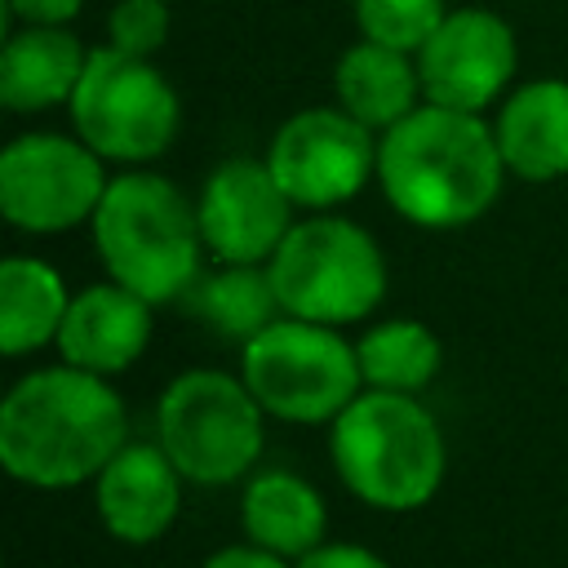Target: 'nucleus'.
I'll return each instance as SVG.
<instances>
[{"label":"nucleus","instance_id":"nucleus-10","mask_svg":"<svg viewBox=\"0 0 568 568\" xmlns=\"http://www.w3.org/2000/svg\"><path fill=\"white\" fill-rule=\"evenodd\" d=\"M377 142L368 124L333 106L293 111L266 142V169L297 213H337L377 182Z\"/></svg>","mask_w":568,"mask_h":568},{"label":"nucleus","instance_id":"nucleus-14","mask_svg":"<svg viewBox=\"0 0 568 568\" xmlns=\"http://www.w3.org/2000/svg\"><path fill=\"white\" fill-rule=\"evenodd\" d=\"M151 311L155 306L146 297L129 293L115 280L84 284L71 297V311L58 328L53 351L71 368H84V373H98V377H120L151 346V333H155Z\"/></svg>","mask_w":568,"mask_h":568},{"label":"nucleus","instance_id":"nucleus-2","mask_svg":"<svg viewBox=\"0 0 568 568\" xmlns=\"http://www.w3.org/2000/svg\"><path fill=\"white\" fill-rule=\"evenodd\" d=\"M506 178L488 115L422 102L377 142V191L422 231H462L479 222L497 204Z\"/></svg>","mask_w":568,"mask_h":568},{"label":"nucleus","instance_id":"nucleus-11","mask_svg":"<svg viewBox=\"0 0 568 568\" xmlns=\"http://www.w3.org/2000/svg\"><path fill=\"white\" fill-rule=\"evenodd\" d=\"M515 71H519L515 27L484 4L448 9L435 36L417 49V75L426 102L470 115H488L510 93Z\"/></svg>","mask_w":568,"mask_h":568},{"label":"nucleus","instance_id":"nucleus-13","mask_svg":"<svg viewBox=\"0 0 568 568\" xmlns=\"http://www.w3.org/2000/svg\"><path fill=\"white\" fill-rule=\"evenodd\" d=\"M182 484V470L155 439H129L89 488L106 537L124 546H151L178 524Z\"/></svg>","mask_w":568,"mask_h":568},{"label":"nucleus","instance_id":"nucleus-8","mask_svg":"<svg viewBox=\"0 0 568 568\" xmlns=\"http://www.w3.org/2000/svg\"><path fill=\"white\" fill-rule=\"evenodd\" d=\"M71 133L115 169H146L182 129V102L151 58L98 44L67 102Z\"/></svg>","mask_w":568,"mask_h":568},{"label":"nucleus","instance_id":"nucleus-27","mask_svg":"<svg viewBox=\"0 0 568 568\" xmlns=\"http://www.w3.org/2000/svg\"><path fill=\"white\" fill-rule=\"evenodd\" d=\"M169 4H173V0H169Z\"/></svg>","mask_w":568,"mask_h":568},{"label":"nucleus","instance_id":"nucleus-1","mask_svg":"<svg viewBox=\"0 0 568 568\" xmlns=\"http://www.w3.org/2000/svg\"><path fill=\"white\" fill-rule=\"evenodd\" d=\"M124 444V395L111 377L62 359L22 373L0 399V466L27 488L67 493L93 484Z\"/></svg>","mask_w":568,"mask_h":568},{"label":"nucleus","instance_id":"nucleus-16","mask_svg":"<svg viewBox=\"0 0 568 568\" xmlns=\"http://www.w3.org/2000/svg\"><path fill=\"white\" fill-rule=\"evenodd\" d=\"M89 53L71 27H9L0 44V102L13 115H44L71 102Z\"/></svg>","mask_w":568,"mask_h":568},{"label":"nucleus","instance_id":"nucleus-26","mask_svg":"<svg viewBox=\"0 0 568 568\" xmlns=\"http://www.w3.org/2000/svg\"><path fill=\"white\" fill-rule=\"evenodd\" d=\"M200 568H293V564L271 555V550H262V546H253V541H231V546L213 550Z\"/></svg>","mask_w":568,"mask_h":568},{"label":"nucleus","instance_id":"nucleus-5","mask_svg":"<svg viewBox=\"0 0 568 568\" xmlns=\"http://www.w3.org/2000/svg\"><path fill=\"white\" fill-rule=\"evenodd\" d=\"M266 275L284 315L328 328L373 320L390 288V266L377 235L342 213L297 217L266 262Z\"/></svg>","mask_w":568,"mask_h":568},{"label":"nucleus","instance_id":"nucleus-21","mask_svg":"<svg viewBox=\"0 0 568 568\" xmlns=\"http://www.w3.org/2000/svg\"><path fill=\"white\" fill-rule=\"evenodd\" d=\"M186 306L204 328L240 346L284 315L266 266H235V262H217L213 271H204L186 293Z\"/></svg>","mask_w":568,"mask_h":568},{"label":"nucleus","instance_id":"nucleus-25","mask_svg":"<svg viewBox=\"0 0 568 568\" xmlns=\"http://www.w3.org/2000/svg\"><path fill=\"white\" fill-rule=\"evenodd\" d=\"M293 568H390V564L359 541H324L311 555H302Z\"/></svg>","mask_w":568,"mask_h":568},{"label":"nucleus","instance_id":"nucleus-18","mask_svg":"<svg viewBox=\"0 0 568 568\" xmlns=\"http://www.w3.org/2000/svg\"><path fill=\"white\" fill-rule=\"evenodd\" d=\"M333 102L346 115H355L359 124H368L373 133L395 129L426 102L422 75H417V53H404V49L359 36L355 44L342 49V58L333 67Z\"/></svg>","mask_w":568,"mask_h":568},{"label":"nucleus","instance_id":"nucleus-23","mask_svg":"<svg viewBox=\"0 0 568 568\" xmlns=\"http://www.w3.org/2000/svg\"><path fill=\"white\" fill-rule=\"evenodd\" d=\"M169 40V0H115L106 13V44L133 58H155Z\"/></svg>","mask_w":568,"mask_h":568},{"label":"nucleus","instance_id":"nucleus-24","mask_svg":"<svg viewBox=\"0 0 568 568\" xmlns=\"http://www.w3.org/2000/svg\"><path fill=\"white\" fill-rule=\"evenodd\" d=\"M84 0H4L9 27H71Z\"/></svg>","mask_w":568,"mask_h":568},{"label":"nucleus","instance_id":"nucleus-19","mask_svg":"<svg viewBox=\"0 0 568 568\" xmlns=\"http://www.w3.org/2000/svg\"><path fill=\"white\" fill-rule=\"evenodd\" d=\"M71 288L62 271L36 253H9L0 262V351L27 359L58 342L71 311Z\"/></svg>","mask_w":568,"mask_h":568},{"label":"nucleus","instance_id":"nucleus-7","mask_svg":"<svg viewBox=\"0 0 568 568\" xmlns=\"http://www.w3.org/2000/svg\"><path fill=\"white\" fill-rule=\"evenodd\" d=\"M235 373L266 417L288 426H333L337 413L364 390L355 342L342 328L297 315H280L248 337Z\"/></svg>","mask_w":568,"mask_h":568},{"label":"nucleus","instance_id":"nucleus-6","mask_svg":"<svg viewBox=\"0 0 568 568\" xmlns=\"http://www.w3.org/2000/svg\"><path fill=\"white\" fill-rule=\"evenodd\" d=\"M155 444L186 484H244L266 448V408L240 373L186 368L155 399Z\"/></svg>","mask_w":568,"mask_h":568},{"label":"nucleus","instance_id":"nucleus-9","mask_svg":"<svg viewBox=\"0 0 568 568\" xmlns=\"http://www.w3.org/2000/svg\"><path fill=\"white\" fill-rule=\"evenodd\" d=\"M106 160L75 133H18L0 151V213L22 235L89 226L106 195Z\"/></svg>","mask_w":568,"mask_h":568},{"label":"nucleus","instance_id":"nucleus-20","mask_svg":"<svg viewBox=\"0 0 568 568\" xmlns=\"http://www.w3.org/2000/svg\"><path fill=\"white\" fill-rule=\"evenodd\" d=\"M364 390H395V395H422L439 368H444V342L435 328H426L413 315H390L364 324L355 337Z\"/></svg>","mask_w":568,"mask_h":568},{"label":"nucleus","instance_id":"nucleus-12","mask_svg":"<svg viewBox=\"0 0 568 568\" xmlns=\"http://www.w3.org/2000/svg\"><path fill=\"white\" fill-rule=\"evenodd\" d=\"M200 235L213 262L266 266L297 222L293 200L280 191L262 155H231L204 173L195 195Z\"/></svg>","mask_w":568,"mask_h":568},{"label":"nucleus","instance_id":"nucleus-17","mask_svg":"<svg viewBox=\"0 0 568 568\" xmlns=\"http://www.w3.org/2000/svg\"><path fill=\"white\" fill-rule=\"evenodd\" d=\"M240 528L244 541L297 564L328 541V501L306 475L266 466L253 470L240 488Z\"/></svg>","mask_w":568,"mask_h":568},{"label":"nucleus","instance_id":"nucleus-22","mask_svg":"<svg viewBox=\"0 0 568 568\" xmlns=\"http://www.w3.org/2000/svg\"><path fill=\"white\" fill-rule=\"evenodd\" d=\"M351 13L364 40L417 53L448 18V0H351Z\"/></svg>","mask_w":568,"mask_h":568},{"label":"nucleus","instance_id":"nucleus-4","mask_svg":"<svg viewBox=\"0 0 568 568\" xmlns=\"http://www.w3.org/2000/svg\"><path fill=\"white\" fill-rule=\"evenodd\" d=\"M328 462L355 501L408 515L444 488L448 439L422 395L359 390L328 426Z\"/></svg>","mask_w":568,"mask_h":568},{"label":"nucleus","instance_id":"nucleus-15","mask_svg":"<svg viewBox=\"0 0 568 568\" xmlns=\"http://www.w3.org/2000/svg\"><path fill=\"white\" fill-rule=\"evenodd\" d=\"M493 133L510 178L537 186L568 178V80L532 75L515 84L497 102Z\"/></svg>","mask_w":568,"mask_h":568},{"label":"nucleus","instance_id":"nucleus-3","mask_svg":"<svg viewBox=\"0 0 568 568\" xmlns=\"http://www.w3.org/2000/svg\"><path fill=\"white\" fill-rule=\"evenodd\" d=\"M93 253L106 280L151 306L186 302L204 275V235L195 200L155 169H120L89 222Z\"/></svg>","mask_w":568,"mask_h":568}]
</instances>
